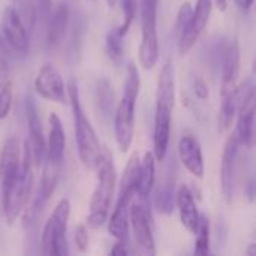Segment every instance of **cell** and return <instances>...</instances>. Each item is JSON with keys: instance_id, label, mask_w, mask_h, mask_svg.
I'll list each match as a JSON object with an SVG mask.
<instances>
[{"instance_id": "cell-36", "label": "cell", "mask_w": 256, "mask_h": 256, "mask_svg": "<svg viewBox=\"0 0 256 256\" xmlns=\"http://www.w3.org/2000/svg\"><path fill=\"white\" fill-rule=\"evenodd\" d=\"M8 82H10V72H9V66L4 60L0 58V88L3 86H6Z\"/></svg>"}, {"instance_id": "cell-28", "label": "cell", "mask_w": 256, "mask_h": 256, "mask_svg": "<svg viewBox=\"0 0 256 256\" xmlns=\"http://www.w3.org/2000/svg\"><path fill=\"white\" fill-rule=\"evenodd\" d=\"M98 104L102 114L105 117H110L114 106V92L106 78H102L98 82Z\"/></svg>"}, {"instance_id": "cell-29", "label": "cell", "mask_w": 256, "mask_h": 256, "mask_svg": "<svg viewBox=\"0 0 256 256\" xmlns=\"http://www.w3.org/2000/svg\"><path fill=\"white\" fill-rule=\"evenodd\" d=\"M196 242H195V255L206 256L210 254V226L206 216H200V224L196 228Z\"/></svg>"}, {"instance_id": "cell-2", "label": "cell", "mask_w": 256, "mask_h": 256, "mask_svg": "<svg viewBox=\"0 0 256 256\" xmlns=\"http://www.w3.org/2000/svg\"><path fill=\"white\" fill-rule=\"evenodd\" d=\"M140 72L134 63L128 64V76L124 82L123 98L117 105L114 114V135L120 152L126 153L134 141L135 130V105L140 94Z\"/></svg>"}, {"instance_id": "cell-16", "label": "cell", "mask_w": 256, "mask_h": 256, "mask_svg": "<svg viewBox=\"0 0 256 256\" xmlns=\"http://www.w3.org/2000/svg\"><path fill=\"white\" fill-rule=\"evenodd\" d=\"M48 122H50V134L46 140V153H45L44 162L63 166L66 136H64L62 120L56 112H51L48 116Z\"/></svg>"}, {"instance_id": "cell-3", "label": "cell", "mask_w": 256, "mask_h": 256, "mask_svg": "<svg viewBox=\"0 0 256 256\" xmlns=\"http://www.w3.org/2000/svg\"><path fill=\"white\" fill-rule=\"evenodd\" d=\"M94 168L98 171V183L90 200V213L87 218V224L93 230L106 224L116 190V166L106 150H102Z\"/></svg>"}, {"instance_id": "cell-1", "label": "cell", "mask_w": 256, "mask_h": 256, "mask_svg": "<svg viewBox=\"0 0 256 256\" xmlns=\"http://www.w3.org/2000/svg\"><path fill=\"white\" fill-rule=\"evenodd\" d=\"M174 100H176L174 68L171 63H165L159 74V81H158L154 130H153V154L158 162H162L168 152Z\"/></svg>"}, {"instance_id": "cell-39", "label": "cell", "mask_w": 256, "mask_h": 256, "mask_svg": "<svg viewBox=\"0 0 256 256\" xmlns=\"http://www.w3.org/2000/svg\"><path fill=\"white\" fill-rule=\"evenodd\" d=\"M214 2V4L218 6V9L219 10H226V8H228V0H213Z\"/></svg>"}, {"instance_id": "cell-14", "label": "cell", "mask_w": 256, "mask_h": 256, "mask_svg": "<svg viewBox=\"0 0 256 256\" xmlns=\"http://www.w3.org/2000/svg\"><path fill=\"white\" fill-rule=\"evenodd\" d=\"M2 28L6 42L18 52H26L28 50L27 27L24 26L18 10L12 6H6L2 16Z\"/></svg>"}, {"instance_id": "cell-34", "label": "cell", "mask_w": 256, "mask_h": 256, "mask_svg": "<svg viewBox=\"0 0 256 256\" xmlns=\"http://www.w3.org/2000/svg\"><path fill=\"white\" fill-rule=\"evenodd\" d=\"M195 94L201 99V100H206L208 98V86L206 84V81L202 78H196L195 80Z\"/></svg>"}, {"instance_id": "cell-32", "label": "cell", "mask_w": 256, "mask_h": 256, "mask_svg": "<svg viewBox=\"0 0 256 256\" xmlns=\"http://www.w3.org/2000/svg\"><path fill=\"white\" fill-rule=\"evenodd\" d=\"M12 108V84L8 82L0 88V120H4Z\"/></svg>"}, {"instance_id": "cell-25", "label": "cell", "mask_w": 256, "mask_h": 256, "mask_svg": "<svg viewBox=\"0 0 256 256\" xmlns=\"http://www.w3.org/2000/svg\"><path fill=\"white\" fill-rule=\"evenodd\" d=\"M212 8H213V0H196V6L194 8V12H192V26H190L192 36L196 40L204 32L210 20Z\"/></svg>"}, {"instance_id": "cell-9", "label": "cell", "mask_w": 256, "mask_h": 256, "mask_svg": "<svg viewBox=\"0 0 256 256\" xmlns=\"http://www.w3.org/2000/svg\"><path fill=\"white\" fill-rule=\"evenodd\" d=\"M34 88L38 94L46 100L56 104H66L68 92L62 75L52 64H44L34 80Z\"/></svg>"}, {"instance_id": "cell-19", "label": "cell", "mask_w": 256, "mask_h": 256, "mask_svg": "<svg viewBox=\"0 0 256 256\" xmlns=\"http://www.w3.org/2000/svg\"><path fill=\"white\" fill-rule=\"evenodd\" d=\"M192 12L194 8L189 2H184L177 14V22H176V32L178 36V51L182 56L188 54L194 45L196 44V39L192 36L190 26H192Z\"/></svg>"}, {"instance_id": "cell-10", "label": "cell", "mask_w": 256, "mask_h": 256, "mask_svg": "<svg viewBox=\"0 0 256 256\" xmlns=\"http://www.w3.org/2000/svg\"><path fill=\"white\" fill-rule=\"evenodd\" d=\"M129 226L132 228L134 238L140 252L144 255H154V237L152 231V222L147 210L141 204H134L129 208Z\"/></svg>"}, {"instance_id": "cell-18", "label": "cell", "mask_w": 256, "mask_h": 256, "mask_svg": "<svg viewBox=\"0 0 256 256\" xmlns=\"http://www.w3.org/2000/svg\"><path fill=\"white\" fill-rule=\"evenodd\" d=\"M176 204L180 213V220L183 226L190 232L195 234L198 224H200V212L196 207V202L194 200V195L188 186H180L177 195H176Z\"/></svg>"}, {"instance_id": "cell-24", "label": "cell", "mask_w": 256, "mask_h": 256, "mask_svg": "<svg viewBox=\"0 0 256 256\" xmlns=\"http://www.w3.org/2000/svg\"><path fill=\"white\" fill-rule=\"evenodd\" d=\"M238 92L240 88H236L231 93L222 94V105L219 111V124L222 130L230 129L234 122V117L237 114V106H238Z\"/></svg>"}, {"instance_id": "cell-22", "label": "cell", "mask_w": 256, "mask_h": 256, "mask_svg": "<svg viewBox=\"0 0 256 256\" xmlns=\"http://www.w3.org/2000/svg\"><path fill=\"white\" fill-rule=\"evenodd\" d=\"M154 178H156V159L153 152H147L144 154V159L141 160L140 166V176L136 182V192L141 200H146L154 186Z\"/></svg>"}, {"instance_id": "cell-15", "label": "cell", "mask_w": 256, "mask_h": 256, "mask_svg": "<svg viewBox=\"0 0 256 256\" xmlns=\"http://www.w3.org/2000/svg\"><path fill=\"white\" fill-rule=\"evenodd\" d=\"M178 154L184 168L196 178L204 177V158L200 141L192 134H184L178 142Z\"/></svg>"}, {"instance_id": "cell-12", "label": "cell", "mask_w": 256, "mask_h": 256, "mask_svg": "<svg viewBox=\"0 0 256 256\" xmlns=\"http://www.w3.org/2000/svg\"><path fill=\"white\" fill-rule=\"evenodd\" d=\"M240 141L236 132L226 140L224 154H222V168H220V183H222V194L225 201L231 204L236 186V171H237V156H238Z\"/></svg>"}, {"instance_id": "cell-5", "label": "cell", "mask_w": 256, "mask_h": 256, "mask_svg": "<svg viewBox=\"0 0 256 256\" xmlns=\"http://www.w3.org/2000/svg\"><path fill=\"white\" fill-rule=\"evenodd\" d=\"M33 158H32V150L28 141L24 142V150H22V158L20 164L18 174L8 192L4 207H3V218L6 219L8 224H14L16 218L26 210L28 204V198L32 195V188H33Z\"/></svg>"}, {"instance_id": "cell-26", "label": "cell", "mask_w": 256, "mask_h": 256, "mask_svg": "<svg viewBox=\"0 0 256 256\" xmlns=\"http://www.w3.org/2000/svg\"><path fill=\"white\" fill-rule=\"evenodd\" d=\"M154 206L162 214H171L176 206V195H174V184L172 182H165L156 192Z\"/></svg>"}, {"instance_id": "cell-40", "label": "cell", "mask_w": 256, "mask_h": 256, "mask_svg": "<svg viewBox=\"0 0 256 256\" xmlns=\"http://www.w3.org/2000/svg\"><path fill=\"white\" fill-rule=\"evenodd\" d=\"M117 2H118V0H106V4H108L111 9H114V8H116V4H117Z\"/></svg>"}, {"instance_id": "cell-11", "label": "cell", "mask_w": 256, "mask_h": 256, "mask_svg": "<svg viewBox=\"0 0 256 256\" xmlns=\"http://www.w3.org/2000/svg\"><path fill=\"white\" fill-rule=\"evenodd\" d=\"M26 118H27V128H28V144H30V150H32V158L34 165H40L44 164L45 159V153H46V140L44 136V130H42V122L40 117L38 114V108L34 104V99L32 96L26 98Z\"/></svg>"}, {"instance_id": "cell-6", "label": "cell", "mask_w": 256, "mask_h": 256, "mask_svg": "<svg viewBox=\"0 0 256 256\" xmlns=\"http://www.w3.org/2000/svg\"><path fill=\"white\" fill-rule=\"evenodd\" d=\"M160 0H141V45L140 64L148 70L159 60V38H158V6Z\"/></svg>"}, {"instance_id": "cell-38", "label": "cell", "mask_w": 256, "mask_h": 256, "mask_svg": "<svg viewBox=\"0 0 256 256\" xmlns=\"http://www.w3.org/2000/svg\"><path fill=\"white\" fill-rule=\"evenodd\" d=\"M234 2L242 10H249L254 4V0H234Z\"/></svg>"}, {"instance_id": "cell-8", "label": "cell", "mask_w": 256, "mask_h": 256, "mask_svg": "<svg viewBox=\"0 0 256 256\" xmlns=\"http://www.w3.org/2000/svg\"><path fill=\"white\" fill-rule=\"evenodd\" d=\"M21 164L20 141L14 136L8 138L0 153V216L3 214L8 192L18 174Z\"/></svg>"}, {"instance_id": "cell-33", "label": "cell", "mask_w": 256, "mask_h": 256, "mask_svg": "<svg viewBox=\"0 0 256 256\" xmlns=\"http://www.w3.org/2000/svg\"><path fill=\"white\" fill-rule=\"evenodd\" d=\"M75 244L80 252H87L88 249V231L86 225H78L75 228Z\"/></svg>"}, {"instance_id": "cell-27", "label": "cell", "mask_w": 256, "mask_h": 256, "mask_svg": "<svg viewBox=\"0 0 256 256\" xmlns=\"http://www.w3.org/2000/svg\"><path fill=\"white\" fill-rule=\"evenodd\" d=\"M123 38L117 27H114L112 30L108 32L106 34V39H105V50H106V54L110 57V60L114 63V64H120L122 60H123Z\"/></svg>"}, {"instance_id": "cell-37", "label": "cell", "mask_w": 256, "mask_h": 256, "mask_svg": "<svg viewBox=\"0 0 256 256\" xmlns=\"http://www.w3.org/2000/svg\"><path fill=\"white\" fill-rule=\"evenodd\" d=\"M36 6H38V10H40V14H44L45 16L50 15V12H51V0H36Z\"/></svg>"}, {"instance_id": "cell-35", "label": "cell", "mask_w": 256, "mask_h": 256, "mask_svg": "<svg viewBox=\"0 0 256 256\" xmlns=\"http://www.w3.org/2000/svg\"><path fill=\"white\" fill-rule=\"evenodd\" d=\"M132 250L129 249V243L128 242H117L112 249H111V255H118V256H126L129 255Z\"/></svg>"}, {"instance_id": "cell-31", "label": "cell", "mask_w": 256, "mask_h": 256, "mask_svg": "<svg viewBox=\"0 0 256 256\" xmlns=\"http://www.w3.org/2000/svg\"><path fill=\"white\" fill-rule=\"evenodd\" d=\"M20 16L26 27L32 28L38 16V6L33 0H20Z\"/></svg>"}, {"instance_id": "cell-4", "label": "cell", "mask_w": 256, "mask_h": 256, "mask_svg": "<svg viewBox=\"0 0 256 256\" xmlns=\"http://www.w3.org/2000/svg\"><path fill=\"white\" fill-rule=\"evenodd\" d=\"M66 92H68V98H69L72 112H74L75 141H76L80 160L82 162L84 166L94 168V165H96V162L102 153V148H100V142L98 140V135H96L90 120L87 118V116L82 110L81 99H80V90H78V86H76L74 78L69 81Z\"/></svg>"}, {"instance_id": "cell-41", "label": "cell", "mask_w": 256, "mask_h": 256, "mask_svg": "<svg viewBox=\"0 0 256 256\" xmlns=\"http://www.w3.org/2000/svg\"><path fill=\"white\" fill-rule=\"evenodd\" d=\"M255 254H256L255 244H254V243H252V244H250V249H249V250H248V255H255Z\"/></svg>"}, {"instance_id": "cell-20", "label": "cell", "mask_w": 256, "mask_h": 256, "mask_svg": "<svg viewBox=\"0 0 256 256\" xmlns=\"http://www.w3.org/2000/svg\"><path fill=\"white\" fill-rule=\"evenodd\" d=\"M140 166H141V159L138 153H134L123 171L122 180H120V194H118V201L120 204H130L135 192H136V182L140 176Z\"/></svg>"}, {"instance_id": "cell-17", "label": "cell", "mask_w": 256, "mask_h": 256, "mask_svg": "<svg viewBox=\"0 0 256 256\" xmlns=\"http://www.w3.org/2000/svg\"><path fill=\"white\" fill-rule=\"evenodd\" d=\"M240 75V46L237 39H232L225 51L224 74H222V94L231 93L237 88Z\"/></svg>"}, {"instance_id": "cell-13", "label": "cell", "mask_w": 256, "mask_h": 256, "mask_svg": "<svg viewBox=\"0 0 256 256\" xmlns=\"http://www.w3.org/2000/svg\"><path fill=\"white\" fill-rule=\"evenodd\" d=\"M237 111H238V118H237L236 135L240 141V146L250 148L255 136V92L252 87L240 100Z\"/></svg>"}, {"instance_id": "cell-30", "label": "cell", "mask_w": 256, "mask_h": 256, "mask_svg": "<svg viewBox=\"0 0 256 256\" xmlns=\"http://www.w3.org/2000/svg\"><path fill=\"white\" fill-rule=\"evenodd\" d=\"M122 8H123V15H124V18H123V22L117 27V30H118V33H120L122 36H124V34L129 32V28H130V26H132V21H134V18H135L136 0H122Z\"/></svg>"}, {"instance_id": "cell-21", "label": "cell", "mask_w": 256, "mask_h": 256, "mask_svg": "<svg viewBox=\"0 0 256 256\" xmlns=\"http://www.w3.org/2000/svg\"><path fill=\"white\" fill-rule=\"evenodd\" d=\"M69 6L68 3H58L57 8L54 9L51 20H50V26H48V44L51 46H57L64 34H66V28L69 24Z\"/></svg>"}, {"instance_id": "cell-23", "label": "cell", "mask_w": 256, "mask_h": 256, "mask_svg": "<svg viewBox=\"0 0 256 256\" xmlns=\"http://www.w3.org/2000/svg\"><path fill=\"white\" fill-rule=\"evenodd\" d=\"M108 222V232L117 242H129V204L116 206Z\"/></svg>"}, {"instance_id": "cell-7", "label": "cell", "mask_w": 256, "mask_h": 256, "mask_svg": "<svg viewBox=\"0 0 256 256\" xmlns=\"http://www.w3.org/2000/svg\"><path fill=\"white\" fill-rule=\"evenodd\" d=\"M70 216V202L68 198H62L42 231V254L50 256H62L68 254L66 230Z\"/></svg>"}]
</instances>
